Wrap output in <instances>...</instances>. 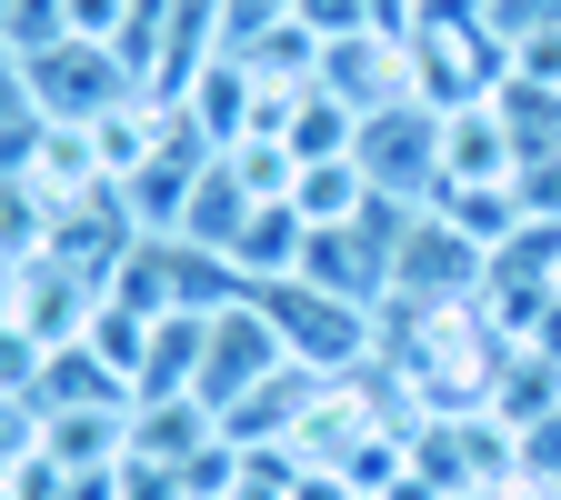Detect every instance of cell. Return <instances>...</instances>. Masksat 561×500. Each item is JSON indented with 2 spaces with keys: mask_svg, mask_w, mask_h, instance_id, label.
Here are the masks:
<instances>
[{
  "mask_svg": "<svg viewBox=\"0 0 561 500\" xmlns=\"http://www.w3.org/2000/svg\"><path fill=\"white\" fill-rule=\"evenodd\" d=\"M251 301L271 311L291 371H311V381H362L381 361V311H362V301H331V291H311V280H271V291H251Z\"/></svg>",
  "mask_w": 561,
  "mask_h": 500,
  "instance_id": "cell-1",
  "label": "cell"
},
{
  "mask_svg": "<svg viewBox=\"0 0 561 500\" xmlns=\"http://www.w3.org/2000/svg\"><path fill=\"white\" fill-rule=\"evenodd\" d=\"M121 500H191V480L171 461H121Z\"/></svg>",
  "mask_w": 561,
  "mask_h": 500,
  "instance_id": "cell-20",
  "label": "cell"
},
{
  "mask_svg": "<svg viewBox=\"0 0 561 500\" xmlns=\"http://www.w3.org/2000/svg\"><path fill=\"white\" fill-rule=\"evenodd\" d=\"M321 91H341L362 120L391 111V101H421V81H411V40H391V31H351V40H331Z\"/></svg>",
  "mask_w": 561,
  "mask_h": 500,
  "instance_id": "cell-6",
  "label": "cell"
},
{
  "mask_svg": "<svg viewBox=\"0 0 561 500\" xmlns=\"http://www.w3.org/2000/svg\"><path fill=\"white\" fill-rule=\"evenodd\" d=\"M241 221H251V190H241V171H231V151H221V161H210V171L191 181V210H181V241H201V251H221V260H231Z\"/></svg>",
  "mask_w": 561,
  "mask_h": 500,
  "instance_id": "cell-14",
  "label": "cell"
},
{
  "mask_svg": "<svg viewBox=\"0 0 561 500\" xmlns=\"http://www.w3.org/2000/svg\"><path fill=\"white\" fill-rule=\"evenodd\" d=\"M291 21L321 40H351V31H371V0H291Z\"/></svg>",
  "mask_w": 561,
  "mask_h": 500,
  "instance_id": "cell-19",
  "label": "cell"
},
{
  "mask_svg": "<svg viewBox=\"0 0 561 500\" xmlns=\"http://www.w3.org/2000/svg\"><path fill=\"white\" fill-rule=\"evenodd\" d=\"M201 340H210V311H171L151 330V361H140V400H191L201 391Z\"/></svg>",
  "mask_w": 561,
  "mask_h": 500,
  "instance_id": "cell-13",
  "label": "cell"
},
{
  "mask_svg": "<svg viewBox=\"0 0 561 500\" xmlns=\"http://www.w3.org/2000/svg\"><path fill=\"white\" fill-rule=\"evenodd\" d=\"M21 81H31V111L41 120H70V130H91L121 101H151L140 70H130V50H111V40H50V50L21 60Z\"/></svg>",
  "mask_w": 561,
  "mask_h": 500,
  "instance_id": "cell-3",
  "label": "cell"
},
{
  "mask_svg": "<svg viewBox=\"0 0 561 500\" xmlns=\"http://www.w3.org/2000/svg\"><path fill=\"white\" fill-rule=\"evenodd\" d=\"M301 251H311V221L291 200H251V221L231 241V270H241V291H271V280H301Z\"/></svg>",
  "mask_w": 561,
  "mask_h": 500,
  "instance_id": "cell-8",
  "label": "cell"
},
{
  "mask_svg": "<svg viewBox=\"0 0 561 500\" xmlns=\"http://www.w3.org/2000/svg\"><path fill=\"white\" fill-rule=\"evenodd\" d=\"M512 171H522V151H512V130H502L491 101L442 111V181H512Z\"/></svg>",
  "mask_w": 561,
  "mask_h": 500,
  "instance_id": "cell-10",
  "label": "cell"
},
{
  "mask_svg": "<svg viewBox=\"0 0 561 500\" xmlns=\"http://www.w3.org/2000/svg\"><path fill=\"white\" fill-rule=\"evenodd\" d=\"M151 330H161V321L130 311V301H91V321H81V340L101 350V361H111L130 391H140V361H151Z\"/></svg>",
  "mask_w": 561,
  "mask_h": 500,
  "instance_id": "cell-16",
  "label": "cell"
},
{
  "mask_svg": "<svg viewBox=\"0 0 561 500\" xmlns=\"http://www.w3.org/2000/svg\"><path fill=\"white\" fill-rule=\"evenodd\" d=\"M231 171H241V190H251V200H291V181H301V161L280 151V140H241Z\"/></svg>",
  "mask_w": 561,
  "mask_h": 500,
  "instance_id": "cell-17",
  "label": "cell"
},
{
  "mask_svg": "<svg viewBox=\"0 0 561 500\" xmlns=\"http://www.w3.org/2000/svg\"><path fill=\"white\" fill-rule=\"evenodd\" d=\"M351 161H362V181H371L381 200L432 210V190H442V111H432V101H391V111H371Z\"/></svg>",
  "mask_w": 561,
  "mask_h": 500,
  "instance_id": "cell-4",
  "label": "cell"
},
{
  "mask_svg": "<svg viewBox=\"0 0 561 500\" xmlns=\"http://www.w3.org/2000/svg\"><path fill=\"white\" fill-rule=\"evenodd\" d=\"M111 301L151 311V321H171V311H231V301H241V270H231L221 251L181 241V231H140L130 260L111 270Z\"/></svg>",
  "mask_w": 561,
  "mask_h": 500,
  "instance_id": "cell-2",
  "label": "cell"
},
{
  "mask_svg": "<svg viewBox=\"0 0 561 500\" xmlns=\"http://www.w3.org/2000/svg\"><path fill=\"white\" fill-rule=\"evenodd\" d=\"M280 21H291V0H221V50H251Z\"/></svg>",
  "mask_w": 561,
  "mask_h": 500,
  "instance_id": "cell-18",
  "label": "cell"
},
{
  "mask_svg": "<svg viewBox=\"0 0 561 500\" xmlns=\"http://www.w3.org/2000/svg\"><path fill=\"white\" fill-rule=\"evenodd\" d=\"M280 371H291V350H280L271 311L241 291L231 311H210V340H201V391H191V400L231 410V400H251V391H261V381H280Z\"/></svg>",
  "mask_w": 561,
  "mask_h": 500,
  "instance_id": "cell-5",
  "label": "cell"
},
{
  "mask_svg": "<svg viewBox=\"0 0 561 500\" xmlns=\"http://www.w3.org/2000/svg\"><path fill=\"white\" fill-rule=\"evenodd\" d=\"M130 410H41V451L60 470H111V461H130Z\"/></svg>",
  "mask_w": 561,
  "mask_h": 500,
  "instance_id": "cell-11",
  "label": "cell"
},
{
  "mask_svg": "<svg viewBox=\"0 0 561 500\" xmlns=\"http://www.w3.org/2000/svg\"><path fill=\"white\" fill-rule=\"evenodd\" d=\"M0 31H11V0H0Z\"/></svg>",
  "mask_w": 561,
  "mask_h": 500,
  "instance_id": "cell-22",
  "label": "cell"
},
{
  "mask_svg": "<svg viewBox=\"0 0 561 500\" xmlns=\"http://www.w3.org/2000/svg\"><path fill=\"white\" fill-rule=\"evenodd\" d=\"M291 210L311 231H351L371 210V181H362V161H311L301 181H291Z\"/></svg>",
  "mask_w": 561,
  "mask_h": 500,
  "instance_id": "cell-15",
  "label": "cell"
},
{
  "mask_svg": "<svg viewBox=\"0 0 561 500\" xmlns=\"http://www.w3.org/2000/svg\"><path fill=\"white\" fill-rule=\"evenodd\" d=\"M171 111L210 140V151H241V140H251V111H261V81H251V60H241V50H210Z\"/></svg>",
  "mask_w": 561,
  "mask_h": 500,
  "instance_id": "cell-7",
  "label": "cell"
},
{
  "mask_svg": "<svg viewBox=\"0 0 561 500\" xmlns=\"http://www.w3.org/2000/svg\"><path fill=\"white\" fill-rule=\"evenodd\" d=\"M280 151H291L301 171H311V161H351V151H362V111L311 81V91L291 101V120H280Z\"/></svg>",
  "mask_w": 561,
  "mask_h": 500,
  "instance_id": "cell-12",
  "label": "cell"
},
{
  "mask_svg": "<svg viewBox=\"0 0 561 500\" xmlns=\"http://www.w3.org/2000/svg\"><path fill=\"white\" fill-rule=\"evenodd\" d=\"M60 500H121V461H111V470H70Z\"/></svg>",
  "mask_w": 561,
  "mask_h": 500,
  "instance_id": "cell-21",
  "label": "cell"
},
{
  "mask_svg": "<svg viewBox=\"0 0 561 500\" xmlns=\"http://www.w3.org/2000/svg\"><path fill=\"white\" fill-rule=\"evenodd\" d=\"M210 441H221V410H210V400H140V410H130V461L191 470Z\"/></svg>",
  "mask_w": 561,
  "mask_h": 500,
  "instance_id": "cell-9",
  "label": "cell"
}]
</instances>
